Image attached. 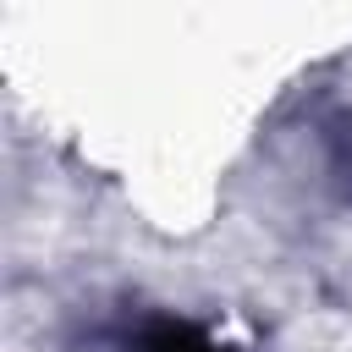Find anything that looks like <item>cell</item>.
Listing matches in <instances>:
<instances>
[{
  "label": "cell",
  "mask_w": 352,
  "mask_h": 352,
  "mask_svg": "<svg viewBox=\"0 0 352 352\" xmlns=\"http://www.w3.org/2000/svg\"><path fill=\"white\" fill-rule=\"evenodd\" d=\"M132 352H220L204 330L182 324V319H148L132 341Z\"/></svg>",
  "instance_id": "cell-1"
}]
</instances>
